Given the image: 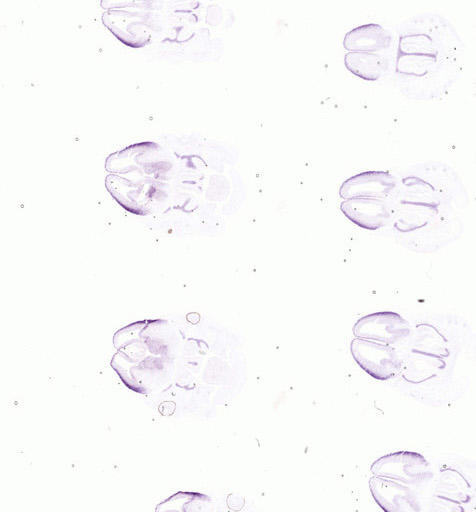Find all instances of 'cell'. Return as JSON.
Returning a JSON list of instances; mask_svg holds the SVG:
<instances>
[{
    "instance_id": "6da1fadb",
    "label": "cell",
    "mask_w": 476,
    "mask_h": 512,
    "mask_svg": "<svg viewBox=\"0 0 476 512\" xmlns=\"http://www.w3.org/2000/svg\"><path fill=\"white\" fill-rule=\"evenodd\" d=\"M464 44L443 15L424 12L409 17L397 32L395 75L409 98L443 97L460 75Z\"/></svg>"
},
{
    "instance_id": "3957f363",
    "label": "cell",
    "mask_w": 476,
    "mask_h": 512,
    "mask_svg": "<svg viewBox=\"0 0 476 512\" xmlns=\"http://www.w3.org/2000/svg\"><path fill=\"white\" fill-rule=\"evenodd\" d=\"M373 476L397 481L409 486L428 482L433 472L428 460L413 451H396L381 456L371 465Z\"/></svg>"
},
{
    "instance_id": "30bf717a",
    "label": "cell",
    "mask_w": 476,
    "mask_h": 512,
    "mask_svg": "<svg viewBox=\"0 0 476 512\" xmlns=\"http://www.w3.org/2000/svg\"><path fill=\"white\" fill-rule=\"evenodd\" d=\"M345 67L352 74L366 81L378 80L388 69L389 59L381 53L347 52Z\"/></svg>"
},
{
    "instance_id": "ba28073f",
    "label": "cell",
    "mask_w": 476,
    "mask_h": 512,
    "mask_svg": "<svg viewBox=\"0 0 476 512\" xmlns=\"http://www.w3.org/2000/svg\"><path fill=\"white\" fill-rule=\"evenodd\" d=\"M369 488L374 501L387 512L419 511L420 502L411 486L390 479L373 476Z\"/></svg>"
},
{
    "instance_id": "52a82bcc",
    "label": "cell",
    "mask_w": 476,
    "mask_h": 512,
    "mask_svg": "<svg viewBox=\"0 0 476 512\" xmlns=\"http://www.w3.org/2000/svg\"><path fill=\"white\" fill-rule=\"evenodd\" d=\"M394 200L352 198L342 200L340 210L356 226L369 231L379 230L392 222Z\"/></svg>"
},
{
    "instance_id": "9c48e42d",
    "label": "cell",
    "mask_w": 476,
    "mask_h": 512,
    "mask_svg": "<svg viewBox=\"0 0 476 512\" xmlns=\"http://www.w3.org/2000/svg\"><path fill=\"white\" fill-rule=\"evenodd\" d=\"M392 34L378 23L362 24L349 30L343 38L347 52L381 53L392 45Z\"/></svg>"
},
{
    "instance_id": "8992f818",
    "label": "cell",
    "mask_w": 476,
    "mask_h": 512,
    "mask_svg": "<svg viewBox=\"0 0 476 512\" xmlns=\"http://www.w3.org/2000/svg\"><path fill=\"white\" fill-rule=\"evenodd\" d=\"M399 180L389 171L369 170L346 179L339 188L342 200L352 198L395 199Z\"/></svg>"
},
{
    "instance_id": "5b68a950",
    "label": "cell",
    "mask_w": 476,
    "mask_h": 512,
    "mask_svg": "<svg viewBox=\"0 0 476 512\" xmlns=\"http://www.w3.org/2000/svg\"><path fill=\"white\" fill-rule=\"evenodd\" d=\"M410 324L400 314L379 311L367 314L356 321L352 332L355 338L371 340L395 347L410 335Z\"/></svg>"
},
{
    "instance_id": "277c9868",
    "label": "cell",
    "mask_w": 476,
    "mask_h": 512,
    "mask_svg": "<svg viewBox=\"0 0 476 512\" xmlns=\"http://www.w3.org/2000/svg\"><path fill=\"white\" fill-rule=\"evenodd\" d=\"M350 352L358 366L377 380L394 378L401 369V360L395 347L354 338Z\"/></svg>"
},
{
    "instance_id": "7a4b0ae2",
    "label": "cell",
    "mask_w": 476,
    "mask_h": 512,
    "mask_svg": "<svg viewBox=\"0 0 476 512\" xmlns=\"http://www.w3.org/2000/svg\"><path fill=\"white\" fill-rule=\"evenodd\" d=\"M439 170L437 176H431V167L430 175L425 168L423 175L410 174L399 181L391 222L399 232H424L449 221L457 182L447 170L444 176H438Z\"/></svg>"
}]
</instances>
